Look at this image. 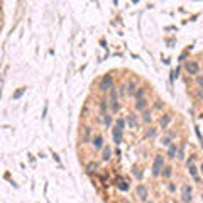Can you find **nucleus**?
<instances>
[{
	"label": "nucleus",
	"mask_w": 203,
	"mask_h": 203,
	"mask_svg": "<svg viewBox=\"0 0 203 203\" xmlns=\"http://www.w3.org/2000/svg\"><path fill=\"white\" fill-rule=\"evenodd\" d=\"M117 95H118V91H117L115 88L110 90V100H108V103H110V108H112V112H118V108H120V103H118Z\"/></svg>",
	"instance_id": "1"
},
{
	"label": "nucleus",
	"mask_w": 203,
	"mask_h": 203,
	"mask_svg": "<svg viewBox=\"0 0 203 203\" xmlns=\"http://www.w3.org/2000/svg\"><path fill=\"white\" fill-rule=\"evenodd\" d=\"M162 168H164V158H162L161 154H158V156H156V159H154V166H152V174L159 176V174H161V171H162Z\"/></svg>",
	"instance_id": "2"
},
{
	"label": "nucleus",
	"mask_w": 203,
	"mask_h": 203,
	"mask_svg": "<svg viewBox=\"0 0 203 203\" xmlns=\"http://www.w3.org/2000/svg\"><path fill=\"white\" fill-rule=\"evenodd\" d=\"M112 90V75H105L100 81V91H110Z\"/></svg>",
	"instance_id": "3"
},
{
	"label": "nucleus",
	"mask_w": 203,
	"mask_h": 203,
	"mask_svg": "<svg viewBox=\"0 0 203 203\" xmlns=\"http://www.w3.org/2000/svg\"><path fill=\"white\" fill-rule=\"evenodd\" d=\"M191 193H193L191 186H188V184H183V188H181V200H183L184 203H190V201H191Z\"/></svg>",
	"instance_id": "4"
},
{
	"label": "nucleus",
	"mask_w": 203,
	"mask_h": 203,
	"mask_svg": "<svg viewBox=\"0 0 203 203\" xmlns=\"http://www.w3.org/2000/svg\"><path fill=\"white\" fill-rule=\"evenodd\" d=\"M135 193L139 195V200H141V201H146L147 196H149V191H147V188L144 186V184H139V186L135 188Z\"/></svg>",
	"instance_id": "5"
},
{
	"label": "nucleus",
	"mask_w": 203,
	"mask_h": 203,
	"mask_svg": "<svg viewBox=\"0 0 203 203\" xmlns=\"http://www.w3.org/2000/svg\"><path fill=\"white\" fill-rule=\"evenodd\" d=\"M184 68H186V71L190 75H196V73H198V69H200V66H198L196 61H188L186 64H184Z\"/></svg>",
	"instance_id": "6"
},
{
	"label": "nucleus",
	"mask_w": 203,
	"mask_h": 203,
	"mask_svg": "<svg viewBox=\"0 0 203 203\" xmlns=\"http://www.w3.org/2000/svg\"><path fill=\"white\" fill-rule=\"evenodd\" d=\"M112 132H114V141H115V144H120V142H122V132H124V129H120V127L115 125Z\"/></svg>",
	"instance_id": "7"
},
{
	"label": "nucleus",
	"mask_w": 203,
	"mask_h": 203,
	"mask_svg": "<svg viewBox=\"0 0 203 203\" xmlns=\"http://www.w3.org/2000/svg\"><path fill=\"white\" fill-rule=\"evenodd\" d=\"M91 146H93L95 149H101V147H103V139H101V135H95V137L91 139Z\"/></svg>",
	"instance_id": "8"
},
{
	"label": "nucleus",
	"mask_w": 203,
	"mask_h": 203,
	"mask_svg": "<svg viewBox=\"0 0 203 203\" xmlns=\"http://www.w3.org/2000/svg\"><path fill=\"white\" fill-rule=\"evenodd\" d=\"M117 188L120 191H127L129 190V184H127V181L124 178H117Z\"/></svg>",
	"instance_id": "9"
},
{
	"label": "nucleus",
	"mask_w": 203,
	"mask_h": 203,
	"mask_svg": "<svg viewBox=\"0 0 203 203\" xmlns=\"http://www.w3.org/2000/svg\"><path fill=\"white\" fill-rule=\"evenodd\" d=\"M90 135H91V127H83V135H81V141L86 144V142L90 141Z\"/></svg>",
	"instance_id": "10"
},
{
	"label": "nucleus",
	"mask_w": 203,
	"mask_h": 203,
	"mask_svg": "<svg viewBox=\"0 0 203 203\" xmlns=\"http://www.w3.org/2000/svg\"><path fill=\"white\" fill-rule=\"evenodd\" d=\"M176 154H178V147H176V144H171L169 149H168V158H169V159H174Z\"/></svg>",
	"instance_id": "11"
},
{
	"label": "nucleus",
	"mask_w": 203,
	"mask_h": 203,
	"mask_svg": "<svg viewBox=\"0 0 203 203\" xmlns=\"http://www.w3.org/2000/svg\"><path fill=\"white\" fill-rule=\"evenodd\" d=\"M169 122H171V115H169V114H166V115H164V117H161V120H159V124H161V127H162V129H166Z\"/></svg>",
	"instance_id": "12"
},
{
	"label": "nucleus",
	"mask_w": 203,
	"mask_h": 203,
	"mask_svg": "<svg viewBox=\"0 0 203 203\" xmlns=\"http://www.w3.org/2000/svg\"><path fill=\"white\" fill-rule=\"evenodd\" d=\"M161 174H162V178H171V174H173V168L171 166H164L162 171H161Z\"/></svg>",
	"instance_id": "13"
},
{
	"label": "nucleus",
	"mask_w": 203,
	"mask_h": 203,
	"mask_svg": "<svg viewBox=\"0 0 203 203\" xmlns=\"http://www.w3.org/2000/svg\"><path fill=\"white\" fill-rule=\"evenodd\" d=\"M129 125H130V129H135V127H137V117H135L134 114L129 115Z\"/></svg>",
	"instance_id": "14"
},
{
	"label": "nucleus",
	"mask_w": 203,
	"mask_h": 203,
	"mask_svg": "<svg viewBox=\"0 0 203 203\" xmlns=\"http://www.w3.org/2000/svg\"><path fill=\"white\" fill-rule=\"evenodd\" d=\"M25 90H27V88H25V86H20V88L17 90L15 93L12 95V98H14V100H19V98L22 97V95H24V91H25Z\"/></svg>",
	"instance_id": "15"
},
{
	"label": "nucleus",
	"mask_w": 203,
	"mask_h": 203,
	"mask_svg": "<svg viewBox=\"0 0 203 203\" xmlns=\"http://www.w3.org/2000/svg\"><path fill=\"white\" fill-rule=\"evenodd\" d=\"M184 146H186V144L183 142V144H179V147H178V159L179 161L184 159Z\"/></svg>",
	"instance_id": "16"
},
{
	"label": "nucleus",
	"mask_w": 203,
	"mask_h": 203,
	"mask_svg": "<svg viewBox=\"0 0 203 203\" xmlns=\"http://www.w3.org/2000/svg\"><path fill=\"white\" fill-rule=\"evenodd\" d=\"M147 107V100H137V103H135V110H144Z\"/></svg>",
	"instance_id": "17"
},
{
	"label": "nucleus",
	"mask_w": 203,
	"mask_h": 203,
	"mask_svg": "<svg viewBox=\"0 0 203 203\" xmlns=\"http://www.w3.org/2000/svg\"><path fill=\"white\" fill-rule=\"evenodd\" d=\"M110 156H112V151H110V147H103V156H101V159H103V161H108Z\"/></svg>",
	"instance_id": "18"
},
{
	"label": "nucleus",
	"mask_w": 203,
	"mask_h": 203,
	"mask_svg": "<svg viewBox=\"0 0 203 203\" xmlns=\"http://www.w3.org/2000/svg\"><path fill=\"white\" fill-rule=\"evenodd\" d=\"M188 173H190V174L193 176V178H195V181H198V174H196V168L193 166V164H190V166H188Z\"/></svg>",
	"instance_id": "19"
},
{
	"label": "nucleus",
	"mask_w": 203,
	"mask_h": 203,
	"mask_svg": "<svg viewBox=\"0 0 203 203\" xmlns=\"http://www.w3.org/2000/svg\"><path fill=\"white\" fill-rule=\"evenodd\" d=\"M132 174H134L137 179H141V178H142V171H141V168H139V166H134V168H132Z\"/></svg>",
	"instance_id": "20"
},
{
	"label": "nucleus",
	"mask_w": 203,
	"mask_h": 203,
	"mask_svg": "<svg viewBox=\"0 0 203 203\" xmlns=\"http://www.w3.org/2000/svg\"><path fill=\"white\" fill-rule=\"evenodd\" d=\"M144 93H146V88H137V91H135V100H142V98H144Z\"/></svg>",
	"instance_id": "21"
},
{
	"label": "nucleus",
	"mask_w": 203,
	"mask_h": 203,
	"mask_svg": "<svg viewBox=\"0 0 203 203\" xmlns=\"http://www.w3.org/2000/svg\"><path fill=\"white\" fill-rule=\"evenodd\" d=\"M142 120H144V122H151V120H152V114H151L149 110H146V112L142 114Z\"/></svg>",
	"instance_id": "22"
},
{
	"label": "nucleus",
	"mask_w": 203,
	"mask_h": 203,
	"mask_svg": "<svg viewBox=\"0 0 203 203\" xmlns=\"http://www.w3.org/2000/svg\"><path fill=\"white\" fill-rule=\"evenodd\" d=\"M135 88H137V86H135V83H134V81H130L129 85H127V91H129V93H135V91H137Z\"/></svg>",
	"instance_id": "23"
},
{
	"label": "nucleus",
	"mask_w": 203,
	"mask_h": 203,
	"mask_svg": "<svg viewBox=\"0 0 203 203\" xmlns=\"http://www.w3.org/2000/svg\"><path fill=\"white\" fill-rule=\"evenodd\" d=\"M100 108H101V114L105 115L107 114V100H103V98L100 100Z\"/></svg>",
	"instance_id": "24"
},
{
	"label": "nucleus",
	"mask_w": 203,
	"mask_h": 203,
	"mask_svg": "<svg viewBox=\"0 0 203 203\" xmlns=\"http://www.w3.org/2000/svg\"><path fill=\"white\" fill-rule=\"evenodd\" d=\"M97 168H98V164H97V162H90V164H88V173H93V171L97 169Z\"/></svg>",
	"instance_id": "25"
},
{
	"label": "nucleus",
	"mask_w": 203,
	"mask_h": 203,
	"mask_svg": "<svg viewBox=\"0 0 203 203\" xmlns=\"http://www.w3.org/2000/svg\"><path fill=\"white\" fill-rule=\"evenodd\" d=\"M103 118H105V125L107 127H110V125H112V117H110V115H103Z\"/></svg>",
	"instance_id": "26"
},
{
	"label": "nucleus",
	"mask_w": 203,
	"mask_h": 203,
	"mask_svg": "<svg viewBox=\"0 0 203 203\" xmlns=\"http://www.w3.org/2000/svg\"><path fill=\"white\" fill-rule=\"evenodd\" d=\"M161 144H162V146H171V139L169 137H162L161 139Z\"/></svg>",
	"instance_id": "27"
},
{
	"label": "nucleus",
	"mask_w": 203,
	"mask_h": 203,
	"mask_svg": "<svg viewBox=\"0 0 203 203\" xmlns=\"http://www.w3.org/2000/svg\"><path fill=\"white\" fill-rule=\"evenodd\" d=\"M154 135H156V129H151V130H147V132H146V137H154Z\"/></svg>",
	"instance_id": "28"
},
{
	"label": "nucleus",
	"mask_w": 203,
	"mask_h": 203,
	"mask_svg": "<svg viewBox=\"0 0 203 203\" xmlns=\"http://www.w3.org/2000/svg\"><path fill=\"white\" fill-rule=\"evenodd\" d=\"M115 125L120 127V129H124V125H125V122L122 120V118H117V122H115Z\"/></svg>",
	"instance_id": "29"
},
{
	"label": "nucleus",
	"mask_w": 203,
	"mask_h": 203,
	"mask_svg": "<svg viewBox=\"0 0 203 203\" xmlns=\"http://www.w3.org/2000/svg\"><path fill=\"white\" fill-rule=\"evenodd\" d=\"M196 83H198V85H200V88L203 90V76H198V78H196Z\"/></svg>",
	"instance_id": "30"
},
{
	"label": "nucleus",
	"mask_w": 203,
	"mask_h": 203,
	"mask_svg": "<svg viewBox=\"0 0 203 203\" xmlns=\"http://www.w3.org/2000/svg\"><path fill=\"white\" fill-rule=\"evenodd\" d=\"M154 107H156V108H162V103H161V100H156V103H154Z\"/></svg>",
	"instance_id": "31"
},
{
	"label": "nucleus",
	"mask_w": 203,
	"mask_h": 203,
	"mask_svg": "<svg viewBox=\"0 0 203 203\" xmlns=\"http://www.w3.org/2000/svg\"><path fill=\"white\" fill-rule=\"evenodd\" d=\"M118 93H120V95H125V90H124V86H120V90H118Z\"/></svg>",
	"instance_id": "32"
},
{
	"label": "nucleus",
	"mask_w": 203,
	"mask_h": 203,
	"mask_svg": "<svg viewBox=\"0 0 203 203\" xmlns=\"http://www.w3.org/2000/svg\"><path fill=\"white\" fill-rule=\"evenodd\" d=\"M200 169H201V174H203V162H201V168H200Z\"/></svg>",
	"instance_id": "33"
},
{
	"label": "nucleus",
	"mask_w": 203,
	"mask_h": 203,
	"mask_svg": "<svg viewBox=\"0 0 203 203\" xmlns=\"http://www.w3.org/2000/svg\"><path fill=\"white\" fill-rule=\"evenodd\" d=\"M201 201H203V193H201Z\"/></svg>",
	"instance_id": "34"
}]
</instances>
